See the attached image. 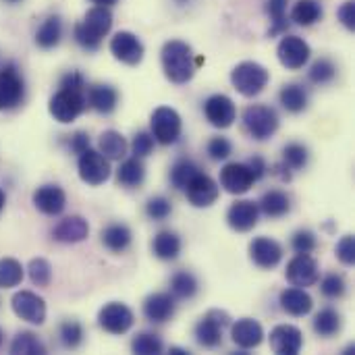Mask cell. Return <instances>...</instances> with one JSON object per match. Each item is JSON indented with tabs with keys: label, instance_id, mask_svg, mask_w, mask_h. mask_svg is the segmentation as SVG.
Masks as SVG:
<instances>
[{
	"label": "cell",
	"instance_id": "obj_1",
	"mask_svg": "<svg viewBox=\"0 0 355 355\" xmlns=\"http://www.w3.org/2000/svg\"><path fill=\"white\" fill-rule=\"evenodd\" d=\"M160 58H162V71L168 81L177 85L191 81L196 73V64H193V50L189 44L181 40H171L162 46Z\"/></svg>",
	"mask_w": 355,
	"mask_h": 355
},
{
	"label": "cell",
	"instance_id": "obj_2",
	"mask_svg": "<svg viewBox=\"0 0 355 355\" xmlns=\"http://www.w3.org/2000/svg\"><path fill=\"white\" fill-rule=\"evenodd\" d=\"M112 27V12L108 6H94L85 12L83 21H79L73 29L75 42L85 50H98L102 37Z\"/></svg>",
	"mask_w": 355,
	"mask_h": 355
},
{
	"label": "cell",
	"instance_id": "obj_3",
	"mask_svg": "<svg viewBox=\"0 0 355 355\" xmlns=\"http://www.w3.org/2000/svg\"><path fill=\"white\" fill-rule=\"evenodd\" d=\"M87 108L85 87L79 85H58V92L50 98L48 110L58 123H73Z\"/></svg>",
	"mask_w": 355,
	"mask_h": 355
},
{
	"label": "cell",
	"instance_id": "obj_4",
	"mask_svg": "<svg viewBox=\"0 0 355 355\" xmlns=\"http://www.w3.org/2000/svg\"><path fill=\"white\" fill-rule=\"evenodd\" d=\"M270 81V73L266 67H262L260 62L254 60H245L239 62L233 71H231V83L233 87L245 96V98H254L258 94L264 92V87Z\"/></svg>",
	"mask_w": 355,
	"mask_h": 355
},
{
	"label": "cell",
	"instance_id": "obj_5",
	"mask_svg": "<svg viewBox=\"0 0 355 355\" xmlns=\"http://www.w3.org/2000/svg\"><path fill=\"white\" fill-rule=\"evenodd\" d=\"M243 127L245 131L258 139V141H264L268 137H272L277 131H279V114L272 106L268 104H250L245 110H243Z\"/></svg>",
	"mask_w": 355,
	"mask_h": 355
},
{
	"label": "cell",
	"instance_id": "obj_6",
	"mask_svg": "<svg viewBox=\"0 0 355 355\" xmlns=\"http://www.w3.org/2000/svg\"><path fill=\"white\" fill-rule=\"evenodd\" d=\"M150 129H152L154 141H158L162 146L177 144L181 137V131H183L181 114L171 106H158L150 116Z\"/></svg>",
	"mask_w": 355,
	"mask_h": 355
},
{
	"label": "cell",
	"instance_id": "obj_7",
	"mask_svg": "<svg viewBox=\"0 0 355 355\" xmlns=\"http://www.w3.org/2000/svg\"><path fill=\"white\" fill-rule=\"evenodd\" d=\"M231 324V316L223 310H210L208 314H204L196 329H193V335H196V341L198 345L206 347V349H214L223 343V333L225 329Z\"/></svg>",
	"mask_w": 355,
	"mask_h": 355
},
{
	"label": "cell",
	"instance_id": "obj_8",
	"mask_svg": "<svg viewBox=\"0 0 355 355\" xmlns=\"http://www.w3.org/2000/svg\"><path fill=\"white\" fill-rule=\"evenodd\" d=\"M77 171H79V177L83 183L92 185V187H98L102 183H106L110 179V162L108 158H104L98 150H83L79 154V160H77Z\"/></svg>",
	"mask_w": 355,
	"mask_h": 355
},
{
	"label": "cell",
	"instance_id": "obj_9",
	"mask_svg": "<svg viewBox=\"0 0 355 355\" xmlns=\"http://www.w3.org/2000/svg\"><path fill=\"white\" fill-rule=\"evenodd\" d=\"M25 98V81L15 64L0 69V110L17 108Z\"/></svg>",
	"mask_w": 355,
	"mask_h": 355
},
{
	"label": "cell",
	"instance_id": "obj_10",
	"mask_svg": "<svg viewBox=\"0 0 355 355\" xmlns=\"http://www.w3.org/2000/svg\"><path fill=\"white\" fill-rule=\"evenodd\" d=\"M310 46L304 37L300 35H285L279 46H277V56L281 60V64L289 71H300L306 67V62L310 60Z\"/></svg>",
	"mask_w": 355,
	"mask_h": 355
},
{
	"label": "cell",
	"instance_id": "obj_11",
	"mask_svg": "<svg viewBox=\"0 0 355 355\" xmlns=\"http://www.w3.org/2000/svg\"><path fill=\"white\" fill-rule=\"evenodd\" d=\"M285 277H287V281L293 287L306 289V287H312V285L318 283L320 268H318V262L310 254H297L295 258L289 260L287 270H285Z\"/></svg>",
	"mask_w": 355,
	"mask_h": 355
},
{
	"label": "cell",
	"instance_id": "obj_12",
	"mask_svg": "<svg viewBox=\"0 0 355 355\" xmlns=\"http://www.w3.org/2000/svg\"><path fill=\"white\" fill-rule=\"evenodd\" d=\"M110 52L116 60H121L123 64L129 67H137L144 60L146 48L141 44V40L131 33V31H119L114 33V37L110 40Z\"/></svg>",
	"mask_w": 355,
	"mask_h": 355
},
{
	"label": "cell",
	"instance_id": "obj_13",
	"mask_svg": "<svg viewBox=\"0 0 355 355\" xmlns=\"http://www.w3.org/2000/svg\"><path fill=\"white\" fill-rule=\"evenodd\" d=\"M133 322H135L133 312L119 302L106 304L98 314V324L110 335H125L133 327Z\"/></svg>",
	"mask_w": 355,
	"mask_h": 355
},
{
	"label": "cell",
	"instance_id": "obj_14",
	"mask_svg": "<svg viewBox=\"0 0 355 355\" xmlns=\"http://www.w3.org/2000/svg\"><path fill=\"white\" fill-rule=\"evenodd\" d=\"M183 191L187 193L189 204L196 206V208H208V206H212V204L218 200V193H220L218 183H216L210 175H206L204 171H200V173L185 185Z\"/></svg>",
	"mask_w": 355,
	"mask_h": 355
},
{
	"label": "cell",
	"instance_id": "obj_15",
	"mask_svg": "<svg viewBox=\"0 0 355 355\" xmlns=\"http://www.w3.org/2000/svg\"><path fill=\"white\" fill-rule=\"evenodd\" d=\"M10 306L12 312L29 324L40 327L46 320V302L33 291H17L10 300Z\"/></svg>",
	"mask_w": 355,
	"mask_h": 355
},
{
	"label": "cell",
	"instance_id": "obj_16",
	"mask_svg": "<svg viewBox=\"0 0 355 355\" xmlns=\"http://www.w3.org/2000/svg\"><path fill=\"white\" fill-rule=\"evenodd\" d=\"M204 114L208 123L216 129H229L237 119V108L233 100L225 94H214L204 102Z\"/></svg>",
	"mask_w": 355,
	"mask_h": 355
},
{
	"label": "cell",
	"instance_id": "obj_17",
	"mask_svg": "<svg viewBox=\"0 0 355 355\" xmlns=\"http://www.w3.org/2000/svg\"><path fill=\"white\" fill-rule=\"evenodd\" d=\"M254 183H256L254 175L245 162H229L220 171V187L227 193H233V196L248 193Z\"/></svg>",
	"mask_w": 355,
	"mask_h": 355
},
{
	"label": "cell",
	"instance_id": "obj_18",
	"mask_svg": "<svg viewBox=\"0 0 355 355\" xmlns=\"http://www.w3.org/2000/svg\"><path fill=\"white\" fill-rule=\"evenodd\" d=\"M258 218H260V208H258V202H252V200H237L227 210V223L237 233L252 231L258 225Z\"/></svg>",
	"mask_w": 355,
	"mask_h": 355
},
{
	"label": "cell",
	"instance_id": "obj_19",
	"mask_svg": "<svg viewBox=\"0 0 355 355\" xmlns=\"http://www.w3.org/2000/svg\"><path fill=\"white\" fill-rule=\"evenodd\" d=\"M250 258L256 266L270 270L281 264L283 260V245L270 237H256L250 243Z\"/></svg>",
	"mask_w": 355,
	"mask_h": 355
},
{
	"label": "cell",
	"instance_id": "obj_20",
	"mask_svg": "<svg viewBox=\"0 0 355 355\" xmlns=\"http://www.w3.org/2000/svg\"><path fill=\"white\" fill-rule=\"evenodd\" d=\"M304 347V335L293 324H279L270 331V349L279 355H297Z\"/></svg>",
	"mask_w": 355,
	"mask_h": 355
},
{
	"label": "cell",
	"instance_id": "obj_21",
	"mask_svg": "<svg viewBox=\"0 0 355 355\" xmlns=\"http://www.w3.org/2000/svg\"><path fill=\"white\" fill-rule=\"evenodd\" d=\"M33 206L46 216H58L67 208V193L58 185H42L33 191Z\"/></svg>",
	"mask_w": 355,
	"mask_h": 355
},
{
	"label": "cell",
	"instance_id": "obj_22",
	"mask_svg": "<svg viewBox=\"0 0 355 355\" xmlns=\"http://www.w3.org/2000/svg\"><path fill=\"white\" fill-rule=\"evenodd\" d=\"M177 312L175 297L171 293H152L144 302V316L154 324L168 322Z\"/></svg>",
	"mask_w": 355,
	"mask_h": 355
},
{
	"label": "cell",
	"instance_id": "obj_23",
	"mask_svg": "<svg viewBox=\"0 0 355 355\" xmlns=\"http://www.w3.org/2000/svg\"><path fill=\"white\" fill-rule=\"evenodd\" d=\"M231 337L239 349H256L264 341V329L254 318H241L233 324Z\"/></svg>",
	"mask_w": 355,
	"mask_h": 355
},
{
	"label": "cell",
	"instance_id": "obj_24",
	"mask_svg": "<svg viewBox=\"0 0 355 355\" xmlns=\"http://www.w3.org/2000/svg\"><path fill=\"white\" fill-rule=\"evenodd\" d=\"M279 304H281L283 312H287L289 316H295V318L308 316L312 312V308H314L312 295L306 289H302V287H291V289L281 291Z\"/></svg>",
	"mask_w": 355,
	"mask_h": 355
},
{
	"label": "cell",
	"instance_id": "obj_25",
	"mask_svg": "<svg viewBox=\"0 0 355 355\" xmlns=\"http://www.w3.org/2000/svg\"><path fill=\"white\" fill-rule=\"evenodd\" d=\"M89 235V225L83 216H67L62 218L54 231L52 237L60 243H81Z\"/></svg>",
	"mask_w": 355,
	"mask_h": 355
},
{
	"label": "cell",
	"instance_id": "obj_26",
	"mask_svg": "<svg viewBox=\"0 0 355 355\" xmlns=\"http://www.w3.org/2000/svg\"><path fill=\"white\" fill-rule=\"evenodd\" d=\"M87 104L98 110L100 114H110L116 110V104H119V92L112 87V85H106V83H96L87 89Z\"/></svg>",
	"mask_w": 355,
	"mask_h": 355
},
{
	"label": "cell",
	"instance_id": "obj_27",
	"mask_svg": "<svg viewBox=\"0 0 355 355\" xmlns=\"http://www.w3.org/2000/svg\"><path fill=\"white\" fill-rule=\"evenodd\" d=\"M131 241H133V233L123 223H112L102 231V243L114 254L127 252L131 248Z\"/></svg>",
	"mask_w": 355,
	"mask_h": 355
},
{
	"label": "cell",
	"instance_id": "obj_28",
	"mask_svg": "<svg viewBox=\"0 0 355 355\" xmlns=\"http://www.w3.org/2000/svg\"><path fill=\"white\" fill-rule=\"evenodd\" d=\"M258 208L268 218H281L291 210V198L281 189H270L260 198Z\"/></svg>",
	"mask_w": 355,
	"mask_h": 355
},
{
	"label": "cell",
	"instance_id": "obj_29",
	"mask_svg": "<svg viewBox=\"0 0 355 355\" xmlns=\"http://www.w3.org/2000/svg\"><path fill=\"white\" fill-rule=\"evenodd\" d=\"M152 252L158 260L164 262L177 260L181 254V237L173 231H160L152 241Z\"/></svg>",
	"mask_w": 355,
	"mask_h": 355
},
{
	"label": "cell",
	"instance_id": "obj_30",
	"mask_svg": "<svg viewBox=\"0 0 355 355\" xmlns=\"http://www.w3.org/2000/svg\"><path fill=\"white\" fill-rule=\"evenodd\" d=\"M146 179V166L141 162V158H127L121 162L119 171H116V181L123 185V187H129V189H135L144 183Z\"/></svg>",
	"mask_w": 355,
	"mask_h": 355
},
{
	"label": "cell",
	"instance_id": "obj_31",
	"mask_svg": "<svg viewBox=\"0 0 355 355\" xmlns=\"http://www.w3.org/2000/svg\"><path fill=\"white\" fill-rule=\"evenodd\" d=\"M279 100H281V106L287 112H293V114L304 112L308 108V92L300 83H287V85H283V89L279 94Z\"/></svg>",
	"mask_w": 355,
	"mask_h": 355
},
{
	"label": "cell",
	"instance_id": "obj_32",
	"mask_svg": "<svg viewBox=\"0 0 355 355\" xmlns=\"http://www.w3.org/2000/svg\"><path fill=\"white\" fill-rule=\"evenodd\" d=\"M98 148H100L98 152H100L104 158H108V160H121V158L127 154V139H125L119 131L108 129V131H104V133L100 135Z\"/></svg>",
	"mask_w": 355,
	"mask_h": 355
},
{
	"label": "cell",
	"instance_id": "obj_33",
	"mask_svg": "<svg viewBox=\"0 0 355 355\" xmlns=\"http://www.w3.org/2000/svg\"><path fill=\"white\" fill-rule=\"evenodd\" d=\"M60 37H62V21H60L58 15H50L40 25V29L35 33V44L40 48H44V50H50V48L58 46Z\"/></svg>",
	"mask_w": 355,
	"mask_h": 355
},
{
	"label": "cell",
	"instance_id": "obj_34",
	"mask_svg": "<svg viewBox=\"0 0 355 355\" xmlns=\"http://www.w3.org/2000/svg\"><path fill=\"white\" fill-rule=\"evenodd\" d=\"M171 295L175 300H191L198 295L200 291V283L196 279V275L187 272V270H179L171 277Z\"/></svg>",
	"mask_w": 355,
	"mask_h": 355
},
{
	"label": "cell",
	"instance_id": "obj_35",
	"mask_svg": "<svg viewBox=\"0 0 355 355\" xmlns=\"http://www.w3.org/2000/svg\"><path fill=\"white\" fill-rule=\"evenodd\" d=\"M324 15L320 0H297V4L291 10V21H295L302 27H310L316 21H320Z\"/></svg>",
	"mask_w": 355,
	"mask_h": 355
},
{
	"label": "cell",
	"instance_id": "obj_36",
	"mask_svg": "<svg viewBox=\"0 0 355 355\" xmlns=\"http://www.w3.org/2000/svg\"><path fill=\"white\" fill-rule=\"evenodd\" d=\"M341 324H343L341 314H339L337 310H333V308L320 310V312L314 316V322H312L316 335H320V337H324V339L335 337V335L341 331Z\"/></svg>",
	"mask_w": 355,
	"mask_h": 355
},
{
	"label": "cell",
	"instance_id": "obj_37",
	"mask_svg": "<svg viewBox=\"0 0 355 355\" xmlns=\"http://www.w3.org/2000/svg\"><path fill=\"white\" fill-rule=\"evenodd\" d=\"M10 354L12 355H44L46 354V347L44 343L29 331H23L19 333L12 343H10Z\"/></svg>",
	"mask_w": 355,
	"mask_h": 355
},
{
	"label": "cell",
	"instance_id": "obj_38",
	"mask_svg": "<svg viewBox=\"0 0 355 355\" xmlns=\"http://www.w3.org/2000/svg\"><path fill=\"white\" fill-rule=\"evenodd\" d=\"M308 160H310V152L304 144H287L285 150H283V164L289 168V171H302L308 166Z\"/></svg>",
	"mask_w": 355,
	"mask_h": 355
},
{
	"label": "cell",
	"instance_id": "obj_39",
	"mask_svg": "<svg viewBox=\"0 0 355 355\" xmlns=\"http://www.w3.org/2000/svg\"><path fill=\"white\" fill-rule=\"evenodd\" d=\"M23 281V266L15 258H2L0 260V287L12 289L19 287Z\"/></svg>",
	"mask_w": 355,
	"mask_h": 355
},
{
	"label": "cell",
	"instance_id": "obj_40",
	"mask_svg": "<svg viewBox=\"0 0 355 355\" xmlns=\"http://www.w3.org/2000/svg\"><path fill=\"white\" fill-rule=\"evenodd\" d=\"M202 168L193 160H179L171 168V183L175 189H185V185L200 173Z\"/></svg>",
	"mask_w": 355,
	"mask_h": 355
},
{
	"label": "cell",
	"instance_id": "obj_41",
	"mask_svg": "<svg viewBox=\"0 0 355 355\" xmlns=\"http://www.w3.org/2000/svg\"><path fill=\"white\" fill-rule=\"evenodd\" d=\"M162 339L154 333H139L131 341V352L137 355H158L162 354Z\"/></svg>",
	"mask_w": 355,
	"mask_h": 355
},
{
	"label": "cell",
	"instance_id": "obj_42",
	"mask_svg": "<svg viewBox=\"0 0 355 355\" xmlns=\"http://www.w3.org/2000/svg\"><path fill=\"white\" fill-rule=\"evenodd\" d=\"M308 77L312 83H318V85H324V83H331L335 77H337V67L331 58H318L310 71H308Z\"/></svg>",
	"mask_w": 355,
	"mask_h": 355
},
{
	"label": "cell",
	"instance_id": "obj_43",
	"mask_svg": "<svg viewBox=\"0 0 355 355\" xmlns=\"http://www.w3.org/2000/svg\"><path fill=\"white\" fill-rule=\"evenodd\" d=\"M266 12L272 19V27H270V35H277L281 31L287 29L289 21H287V0H268L266 2Z\"/></svg>",
	"mask_w": 355,
	"mask_h": 355
},
{
	"label": "cell",
	"instance_id": "obj_44",
	"mask_svg": "<svg viewBox=\"0 0 355 355\" xmlns=\"http://www.w3.org/2000/svg\"><path fill=\"white\" fill-rule=\"evenodd\" d=\"M27 272H29L31 283L37 287H48L52 281V266L44 258H33L27 266Z\"/></svg>",
	"mask_w": 355,
	"mask_h": 355
},
{
	"label": "cell",
	"instance_id": "obj_45",
	"mask_svg": "<svg viewBox=\"0 0 355 355\" xmlns=\"http://www.w3.org/2000/svg\"><path fill=\"white\" fill-rule=\"evenodd\" d=\"M60 343L67 347V349H77L81 343H83V327L75 320H67L60 324Z\"/></svg>",
	"mask_w": 355,
	"mask_h": 355
},
{
	"label": "cell",
	"instance_id": "obj_46",
	"mask_svg": "<svg viewBox=\"0 0 355 355\" xmlns=\"http://www.w3.org/2000/svg\"><path fill=\"white\" fill-rule=\"evenodd\" d=\"M345 289H347L345 279H343L341 275H337V272L327 275V277L322 279V283H320V293H322L324 297H329V300H339V297H343Z\"/></svg>",
	"mask_w": 355,
	"mask_h": 355
},
{
	"label": "cell",
	"instance_id": "obj_47",
	"mask_svg": "<svg viewBox=\"0 0 355 355\" xmlns=\"http://www.w3.org/2000/svg\"><path fill=\"white\" fill-rule=\"evenodd\" d=\"M171 212H173V204L164 196H154L146 204V214L152 220H166L171 216Z\"/></svg>",
	"mask_w": 355,
	"mask_h": 355
},
{
	"label": "cell",
	"instance_id": "obj_48",
	"mask_svg": "<svg viewBox=\"0 0 355 355\" xmlns=\"http://www.w3.org/2000/svg\"><path fill=\"white\" fill-rule=\"evenodd\" d=\"M316 245H318V239L308 229H302L291 237V248L295 254H312L316 250Z\"/></svg>",
	"mask_w": 355,
	"mask_h": 355
},
{
	"label": "cell",
	"instance_id": "obj_49",
	"mask_svg": "<svg viewBox=\"0 0 355 355\" xmlns=\"http://www.w3.org/2000/svg\"><path fill=\"white\" fill-rule=\"evenodd\" d=\"M152 150H154V137H152V133H148V131L135 133V137H133V141H131V152H133V156H135V158H146V156L152 154Z\"/></svg>",
	"mask_w": 355,
	"mask_h": 355
},
{
	"label": "cell",
	"instance_id": "obj_50",
	"mask_svg": "<svg viewBox=\"0 0 355 355\" xmlns=\"http://www.w3.org/2000/svg\"><path fill=\"white\" fill-rule=\"evenodd\" d=\"M208 156L212 158V160H227L231 154H233V144L227 139V137H212L210 141H208Z\"/></svg>",
	"mask_w": 355,
	"mask_h": 355
},
{
	"label": "cell",
	"instance_id": "obj_51",
	"mask_svg": "<svg viewBox=\"0 0 355 355\" xmlns=\"http://www.w3.org/2000/svg\"><path fill=\"white\" fill-rule=\"evenodd\" d=\"M335 254L339 258L341 264L345 266H354L355 264V237L354 235H345L341 237V241L335 248Z\"/></svg>",
	"mask_w": 355,
	"mask_h": 355
},
{
	"label": "cell",
	"instance_id": "obj_52",
	"mask_svg": "<svg viewBox=\"0 0 355 355\" xmlns=\"http://www.w3.org/2000/svg\"><path fill=\"white\" fill-rule=\"evenodd\" d=\"M337 15H339V21L349 29V31H354L355 29V2L354 0H347L345 4H341V8L337 10Z\"/></svg>",
	"mask_w": 355,
	"mask_h": 355
},
{
	"label": "cell",
	"instance_id": "obj_53",
	"mask_svg": "<svg viewBox=\"0 0 355 355\" xmlns=\"http://www.w3.org/2000/svg\"><path fill=\"white\" fill-rule=\"evenodd\" d=\"M245 164H248V168L252 171L254 181H260V179L266 175V171H268V166H266V162H264V158H262V156H252Z\"/></svg>",
	"mask_w": 355,
	"mask_h": 355
},
{
	"label": "cell",
	"instance_id": "obj_54",
	"mask_svg": "<svg viewBox=\"0 0 355 355\" xmlns=\"http://www.w3.org/2000/svg\"><path fill=\"white\" fill-rule=\"evenodd\" d=\"M71 150L75 152V154H81L83 150H87L89 148V137H87V133H83V131H77L75 135H71Z\"/></svg>",
	"mask_w": 355,
	"mask_h": 355
},
{
	"label": "cell",
	"instance_id": "obj_55",
	"mask_svg": "<svg viewBox=\"0 0 355 355\" xmlns=\"http://www.w3.org/2000/svg\"><path fill=\"white\" fill-rule=\"evenodd\" d=\"M96 6H112V4H116V0H92Z\"/></svg>",
	"mask_w": 355,
	"mask_h": 355
},
{
	"label": "cell",
	"instance_id": "obj_56",
	"mask_svg": "<svg viewBox=\"0 0 355 355\" xmlns=\"http://www.w3.org/2000/svg\"><path fill=\"white\" fill-rule=\"evenodd\" d=\"M168 354H173V355H189V352L187 349H179V347H171V352Z\"/></svg>",
	"mask_w": 355,
	"mask_h": 355
},
{
	"label": "cell",
	"instance_id": "obj_57",
	"mask_svg": "<svg viewBox=\"0 0 355 355\" xmlns=\"http://www.w3.org/2000/svg\"><path fill=\"white\" fill-rule=\"evenodd\" d=\"M4 204H6V196H4V191L0 189V212L4 210Z\"/></svg>",
	"mask_w": 355,
	"mask_h": 355
},
{
	"label": "cell",
	"instance_id": "obj_58",
	"mask_svg": "<svg viewBox=\"0 0 355 355\" xmlns=\"http://www.w3.org/2000/svg\"><path fill=\"white\" fill-rule=\"evenodd\" d=\"M0 345H2V331H0Z\"/></svg>",
	"mask_w": 355,
	"mask_h": 355
},
{
	"label": "cell",
	"instance_id": "obj_59",
	"mask_svg": "<svg viewBox=\"0 0 355 355\" xmlns=\"http://www.w3.org/2000/svg\"><path fill=\"white\" fill-rule=\"evenodd\" d=\"M6 2H19V0H6Z\"/></svg>",
	"mask_w": 355,
	"mask_h": 355
}]
</instances>
